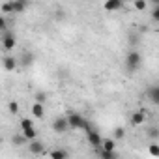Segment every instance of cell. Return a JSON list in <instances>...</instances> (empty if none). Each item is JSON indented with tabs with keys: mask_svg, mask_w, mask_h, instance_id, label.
Wrapping results in <instances>:
<instances>
[{
	"mask_svg": "<svg viewBox=\"0 0 159 159\" xmlns=\"http://www.w3.org/2000/svg\"><path fill=\"white\" fill-rule=\"evenodd\" d=\"M67 124H69V129H83L84 133H88L92 127V124L83 116V114H79V112H67Z\"/></svg>",
	"mask_w": 159,
	"mask_h": 159,
	"instance_id": "6da1fadb",
	"label": "cell"
},
{
	"mask_svg": "<svg viewBox=\"0 0 159 159\" xmlns=\"http://www.w3.org/2000/svg\"><path fill=\"white\" fill-rule=\"evenodd\" d=\"M140 62H142V58H140V54L137 51H129L127 52V56H125V67H127V71L135 73L140 67Z\"/></svg>",
	"mask_w": 159,
	"mask_h": 159,
	"instance_id": "7a4b0ae2",
	"label": "cell"
},
{
	"mask_svg": "<svg viewBox=\"0 0 159 159\" xmlns=\"http://www.w3.org/2000/svg\"><path fill=\"white\" fill-rule=\"evenodd\" d=\"M0 41H2V47H4L6 51H13V49H15V45H17V38H15V34H13L10 28L2 30Z\"/></svg>",
	"mask_w": 159,
	"mask_h": 159,
	"instance_id": "3957f363",
	"label": "cell"
},
{
	"mask_svg": "<svg viewBox=\"0 0 159 159\" xmlns=\"http://www.w3.org/2000/svg\"><path fill=\"white\" fill-rule=\"evenodd\" d=\"M52 129H54V133H58V135H64L66 131H69L67 118H66V116H58V118H54V120H52Z\"/></svg>",
	"mask_w": 159,
	"mask_h": 159,
	"instance_id": "277c9868",
	"label": "cell"
},
{
	"mask_svg": "<svg viewBox=\"0 0 159 159\" xmlns=\"http://www.w3.org/2000/svg\"><path fill=\"white\" fill-rule=\"evenodd\" d=\"M86 139H88V144L90 146H94V148H99V144H101V135H99V131L98 129H90L88 133H86Z\"/></svg>",
	"mask_w": 159,
	"mask_h": 159,
	"instance_id": "5b68a950",
	"label": "cell"
},
{
	"mask_svg": "<svg viewBox=\"0 0 159 159\" xmlns=\"http://www.w3.org/2000/svg\"><path fill=\"white\" fill-rule=\"evenodd\" d=\"M146 98L150 99L152 105H157V103H159V86H157V84H152V86L146 90Z\"/></svg>",
	"mask_w": 159,
	"mask_h": 159,
	"instance_id": "8992f818",
	"label": "cell"
},
{
	"mask_svg": "<svg viewBox=\"0 0 159 159\" xmlns=\"http://www.w3.org/2000/svg\"><path fill=\"white\" fill-rule=\"evenodd\" d=\"M124 2L125 0H107V2L103 4V10L105 11H118L124 8Z\"/></svg>",
	"mask_w": 159,
	"mask_h": 159,
	"instance_id": "52a82bcc",
	"label": "cell"
},
{
	"mask_svg": "<svg viewBox=\"0 0 159 159\" xmlns=\"http://www.w3.org/2000/svg\"><path fill=\"white\" fill-rule=\"evenodd\" d=\"M28 150H30V153H34V155H41V153H43V142L38 140V139L28 140Z\"/></svg>",
	"mask_w": 159,
	"mask_h": 159,
	"instance_id": "ba28073f",
	"label": "cell"
},
{
	"mask_svg": "<svg viewBox=\"0 0 159 159\" xmlns=\"http://www.w3.org/2000/svg\"><path fill=\"white\" fill-rule=\"evenodd\" d=\"M2 66H4V69H8V71H15V69H17V66H19V62H17V58H15V56H4Z\"/></svg>",
	"mask_w": 159,
	"mask_h": 159,
	"instance_id": "9c48e42d",
	"label": "cell"
},
{
	"mask_svg": "<svg viewBox=\"0 0 159 159\" xmlns=\"http://www.w3.org/2000/svg\"><path fill=\"white\" fill-rule=\"evenodd\" d=\"M146 122V112L144 111H137L131 114V125H142Z\"/></svg>",
	"mask_w": 159,
	"mask_h": 159,
	"instance_id": "30bf717a",
	"label": "cell"
},
{
	"mask_svg": "<svg viewBox=\"0 0 159 159\" xmlns=\"http://www.w3.org/2000/svg\"><path fill=\"white\" fill-rule=\"evenodd\" d=\"M13 4V13H23L28 8V0H11Z\"/></svg>",
	"mask_w": 159,
	"mask_h": 159,
	"instance_id": "8fae6325",
	"label": "cell"
},
{
	"mask_svg": "<svg viewBox=\"0 0 159 159\" xmlns=\"http://www.w3.org/2000/svg\"><path fill=\"white\" fill-rule=\"evenodd\" d=\"M99 148L101 150H107V152H114L116 150V140L114 139H101Z\"/></svg>",
	"mask_w": 159,
	"mask_h": 159,
	"instance_id": "7c38bea8",
	"label": "cell"
},
{
	"mask_svg": "<svg viewBox=\"0 0 159 159\" xmlns=\"http://www.w3.org/2000/svg\"><path fill=\"white\" fill-rule=\"evenodd\" d=\"M30 111H32L34 118H43V116H45V109H43V103H38V101H36V103L32 105V109H30Z\"/></svg>",
	"mask_w": 159,
	"mask_h": 159,
	"instance_id": "4fadbf2b",
	"label": "cell"
},
{
	"mask_svg": "<svg viewBox=\"0 0 159 159\" xmlns=\"http://www.w3.org/2000/svg\"><path fill=\"white\" fill-rule=\"evenodd\" d=\"M23 135H25V139H26V142L28 140H34V139H38V129L32 125V127H25L23 129Z\"/></svg>",
	"mask_w": 159,
	"mask_h": 159,
	"instance_id": "5bb4252c",
	"label": "cell"
},
{
	"mask_svg": "<svg viewBox=\"0 0 159 159\" xmlns=\"http://www.w3.org/2000/svg\"><path fill=\"white\" fill-rule=\"evenodd\" d=\"M21 64H23L25 67H30V66L34 64V54H32V52H23V56H21Z\"/></svg>",
	"mask_w": 159,
	"mask_h": 159,
	"instance_id": "9a60e30c",
	"label": "cell"
},
{
	"mask_svg": "<svg viewBox=\"0 0 159 159\" xmlns=\"http://www.w3.org/2000/svg\"><path fill=\"white\" fill-rule=\"evenodd\" d=\"M49 155H51L52 159H66V157H67L69 153H67L66 150H52V152H51Z\"/></svg>",
	"mask_w": 159,
	"mask_h": 159,
	"instance_id": "2e32d148",
	"label": "cell"
},
{
	"mask_svg": "<svg viewBox=\"0 0 159 159\" xmlns=\"http://www.w3.org/2000/svg\"><path fill=\"white\" fill-rule=\"evenodd\" d=\"M0 11H2V15L13 13V4H11V0H8V2H4L2 6H0Z\"/></svg>",
	"mask_w": 159,
	"mask_h": 159,
	"instance_id": "e0dca14e",
	"label": "cell"
},
{
	"mask_svg": "<svg viewBox=\"0 0 159 159\" xmlns=\"http://www.w3.org/2000/svg\"><path fill=\"white\" fill-rule=\"evenodd\" d=\"M124 137H125V129H124V127H116L114 133H112V139H114V140H122Z\"/></svg>",
	"mask_w": 159,
	"mask_h": 159,
	"instance_id": "ac0fdd59",
	"label": "cell"
},
{
	"mask_svg": "<svg viewBox=\"0 0 159 159\" xmlns=\"http://www.w3.org/2000/svg\"><path fill=\"white\" fill-rule=\"evenodd\" d=\"M99 157H103V159H116V157H118V153H116V150H114V152L101 150V152H99Z\"/></svg>",
	"mask_w": 159,
	"mask_h": 159,
	"instance_id": "d6986e66",
	"label": "cell"
},
{
	"mask_svg": "<svg viewBox=\"0 0 159 159\" xmlns=\"http://www.w3.org/2000/svg\"><path fill=\"white\" fill-rule=\"evenodd\" d=\"M146 8H148V0H135V10L144 11Z\"/></svg>",
	"mask_w": 159,
	"mask_h": 159,
	"instance_id": "ffe728a7",
	"label": "cell"
},
{
	"mask_svg": "<svg viewBox=\"0 0 159 159\" xmlns=\"http://www.w3.org/2000/svg\"><path fill=\"white\" fill-rule=\"evenodd\" d=\"M13 144H15V146L26 144V139H25V135H23V133H21V135H15V137H13Z\"/></svg>",
	"mask_w": 159,
	"mask_h": 159,
	"instance_id": "44dd1931",
	"label": "cell"
},
{
	"mask_svg": "<svg viewBox=\"0 0 159 159\" xmlns=\"http://www.w3.org/2000/svg\"><path fill=\"white\" fill-rule=\"evenodd\" d=\"M148 152H150L152 157H159V144H150Z\"/></svg>",
	"mask_w": 159,
	"mask_h": 159,
	"instance_id": "7402d4cb",
	"label": "cell"
},
{
	"mask_svg": "<svg viewBox=\"0 0 159 159\" xmlns=\"http://www.w3.org/2000/svg\"><path fill=\"white\" fill-rule=\"evenodd\" d=\"M34 99H36L38 103H45V101H47V94H45V92H36Z\"/></svg>",
	"mask_w": 159,
	"mask_h": 159,
	"instance_id": "603a6c76",
	"label": "cell"
},
{
	"mask_svg": "<svg viewBox=\"0 0 159 159\" xmlns=\"http://www.w3.org/2000/svg\"><path fill=\"white\" fill-rule=\"evenodd\" d=\"M152 21H153V23H157V21H159V4H157V6H153V10H152Z\"/></svg>",
	"mask_w": 159,
	"mask_h": 159,
	"instance_id": "cb8c5ba5",
	"label": "cell"
},
{
	"mask_svg": "<svg viewBox=\"0 0 159 159\" xmlns=\"http://www.w3.org/2000/svg\"><path fill=\"white\" fill-rule=\"evenodd\" d=\"M34 125V122L30 120V118H23L21 120V129H25V127H32Z\"/></svg>",
	"mask_w": 159,
	"mask_h": 159,
	"instance_id": "d4e9b609",
	"label": "cell"
},
{
	"mask_svg": "<svg viewBox=\"0 0 159 159\" xmlns=\"http://www.w3.org/2000/svg\"><path fill=\"white\" fill-rule=\"evenodd\" d=\"M10 112H11V114H17V112H19V105H17V101H10Z\"/></svg>",
	"mask_w": 159,
	"mask_h": 159,
	"instance_id": "484cf974",
	"label": "cell"
},
{
	"mask_svg": "<svg viewBox=\"0 0 159 159\" xmlns=\"http://www.w3.org/2000/svg\"><path fill=\"white\" fill-rule=\"evenodd\" d=\"M6 28H10V26H8V21H6V17H4V15H0V32L6 30Z\"/></svg>",
	"mask_w": 159,
	"mask_h": 159,
	"instance_id": "4316f807",
	"label": "cell"
},
{
	"mask_svg": "<svg viewBox=\"0 0 159 159\" xmlns=\"http://www.w3.org/2000/svg\"><path fill=\"white\" fill-rule=\"evenodd\" d=\"M64 17H66L64 10H58V11H56V19H64Z\"/></svg>",
	"mask_w": 159,
	"mask_h": 159,
	"instance_id": "83f0119b",
	"label": "cell"
},
{
	"mask_svg": "<svg viewBox=\"0 0 159 159\" xmlns=\"http://www.w3.org/2000/svg\"><path fill=\"white\" fill-rule=\"evenodd\" d=\"M150 135H152L153 139H157V127H150Z\"/></svg>",
	"mask_w": 159,
	"mask_h": 159,
	"instance_id": "f1b7e54d",
	"label": "cell"
},
{
	"mask_svg": "<svg viewBox=\"0 0 159 159\" xmlns=\"http://www.w3.org/2000/svg\"><path fill=\"white\" fill-rule=\"evenodd\" d=\"M150 2H152V6H157V4H159V0H150Z\"/></svg>",
	"mask_w": 159,
	"mask_h": 159,
	"instance_id": "f546056e",
	"label": "cell"
}]
</instances>
